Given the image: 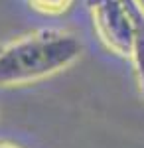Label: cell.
I'll return each instance as SVG.
<instances>
[{"label": "cell", "instance_id": "cell-1", "mask_svg": "<svg viewBox=\"0 0 144 148\" xmlns=\"http://www.w3.org/2000/svg\"><path fill=\"white\" fill-rule=\"evenodd\" d=\"M83 51L79 38L45 28L26 34L0 49V87H22L47 79L73 65Z\"/></svg>", "mask_w": 144, "mask_h": 148}, {"label": "cell", "instance_id": "cell-2", "mask_svg": "<svg viewBox=\"0 0 144 148\" xmlns=\"http://www.w3.org/2000/svg\"><path fill=\"white\" fill-rule=\"evenodd\" d=\"M101 44L121 57H132L136 28L122 0H85Z\"/></svg>", "mask_w": 144, "mask_h": 148}, {"label": "cell", "instance_id": "cell-3", "mask_svg": "<svg viewBox=\"0 0 144 148\" xmlns=\"http://www.w3.org/2000/svg\"><path fill=\"white\" fill-rule=\"evenodd\" d=\"M26 2L32 10L45 16H61L73 4V0H26Z\"/></svg>", "mask_w": 144, "mask_h": 148}, {"label": "cell", "instance_id": "cell-4", "mask_svg": "<svg viewBox=\"0 0 144 148\" xmlns=\"http://www.w3.org/2000/svg\"><path fill=\"white\" fill-rule=\"evenodd\" d=\"M0 148H20V146L12 144V142H6V140H0Z\"/></svg>", "mask_w": 144, "mask_h": 148}, {"label": "cell", "instance_id": "cell-5", "mask_svg": "<svg viewBox=\"0 0 144 148\" xmlns=\"http://www.w3.org/2000/svg\"><path fill=\"white\" fill-rule=\"evenodd\" d=\"M140 93H142V95H144V83H142V85H140Z\"/></svg>", "mask_w": 144, "mask_h": 148}, {"label": "cell", "instance_id": "cell-6", "mask_svg": "<svg viewBox=\"0 0 144 148\" xmlns=\"http://www.w3.org/2000/svg\"><path fill=\"white\" fill-rule=\"evenodd\" d=\"M0 49H2V44H0Z\"/></svg>", "mask_w": 144, "mask_h": 148}]
</instances>
